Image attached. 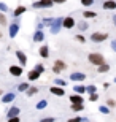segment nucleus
Masks as SVG:
<instances>
[{
    "instance_id": "nucleus-30",
    "label": "nucleus",
    "mask_w": 116,
    "mask_h": 122,
    "mask_svg": "<svg viewBox=\"0 0 116 122\" xmlns=\"http://www.w3.org/2000/svg\"><path fill=\"white\" fill-rule=\"evenodd\" d=\"M83 108H84L83 105H72V109H73V111H81Z\"/></svg>"
},
{
    "instance_id": "nucleus-27",
    "label": "nucleus",
    "mask_w": 116,
    "mask_h": 122,
    "mask_svg": "<svg viewBox=\"0 0 116 122\" xmlns=\"http://www.w3.org/2000/svg\"><path fill=\"white\" fill-rule=\"evenodd\" d=\"M0 25H6V16L3 13H0Z\"/></svg>"
},
{
    "instance_id": "nucleus-39",
    "label": "nucleus",
    "mask_w": 116,
    "mask_h": 122,
    "mask_svg": "<svg viewBox=\"0 0 116 122\" xmlns=\"http://www.w3.org/2000/svg\"><path fill=\"white\" fill-rule=\"evenodd\" d=\"M40 122H54V119L53 117H45V119H41Z\"/></svg>"
},
{
    "instance_id": "nucleus-46",
    "label": "nucleus",
    "mask_w": 116,
    "mask_h": 122,
    "mask_svg": "<svg viewBox=\"0 0 116 122\" xmlns=\"http://www.w3.org/2000/svg\"><path fill=\"white\" fill-rule=\"evenodd\" d=\"M115 82H116V78H115Z\"/></svg>"
},
{
    "instance_id": "nucleus-4",
    "label": "nucleus",
    "mask_w": 116,
    "mask_h": 122,
    "mask_svg": "<svg viewBox=\"0 0 116 122\" xmlns=\"http://www.w3.org/2000/svg\"><path fill=\"white\" fill-rule=\"evenodd\" d=\"M65 68H67V65H65L64 60H56L54 65H53V71L54 73H61V71H64Z\"/></svg>"
},
{
    "instance_id": "nucleus-24",
    "label": "nucleus",
    "mask_w": 116,
    "mask_h": 122,
    "mask_svg": "<svg viewBox=\"0 0 116 122\" xmlns=\"http://www.w3.org/2000/svg\"><path fill=\"white\" fill-rule=\"evenodd\" d=\"M26 92H27V95H33V94H37V92H38V87H29Z\"/></svg>"
},
{
    "instance_id": "nucleus-11",
    "label": "nucleus",
    "mask_w": 116,
    "mask_h": 122,
    "mask_svg": "<svg viewBox=\"0 0 116 122\" xmlns=\"http://www.w3.org/2000/svg\"><path fill=\"white\" fill-rule=\"evenodd\" d=\"M40 75L41 73H38L35 68H33V70H30V71L27 73V78H29V81H37V79L40 78Z\"/></svg>"
},
{
    "instance_id": "nucleus-44",
    "label": "nucleus",
    "mask_w": 116,
    "mask_h": 122,
    "mask_svg": "<svg viewBox=\"0 0 116 122\" xmlns=\"http://www.w3.org/2000/svg\"><path fill=\"white\" fill-rule=\"evenodd\" d=\"M0 38H2V32H0Z\"/></svg>"
},
{
    "instance_id": "nucleus-28",
    "label": "nucleus",
    "mask_w": 116,
    "mask_h": 122,
    "mask_svg": "<svg viewBox=\"0 0 116 122\" xmlns=\"http://www.w3.org/2000/svg\"><path fill=\"white\" fill-rule=\"evenodd\" d=\"M81 5L83 6H91V5H94V0H81Z\"/></svg>"
},
{
    "instance_id": "nucleus-7",
    "label": "nucleus",
    "mask_w": 116,
    "mask_h": 122,
    "mask_svg": "<svg viewBox=\"0 0 116 122\" xmlns=\"http://www.w3.org/2000/svg\"><path fill=\"white\" fill-rule=\"evenodd\" d=\"M61 25H62V19H53V22H51V32L53 33H57Z\"/></svg>"
},
{
    "instance_id": "nucleus-16",
    "label": "nucleus",
    "mask_w": 116,
    "mask_h": 122,
    "mask_svg": "<svg viewBox=\"0 0 116 122\" xmlns=\"http://www.w3.org/2000/svg\"><path fill=\"white\" fill-rule=\"evenodd\" d=\"M38 54H40L41 57H43V59H46V57L49 56V48H48L46 45H43V46L40 48V52H38Z\"/></svg>"
},
{
    "instance_id": "nucleus-15",
    "label": "nucleus",
    "mask_w": 116,
    "mask_h": 122,
    "mask_svg": "<svg viewBox=\"0 0 116 122\" xmlns=\"http://www.w3.org/2000/svg\"><path fill=\"white\" fill-rule=\"evenodd\" d=\"M18 30H19V25L18 24H11V25H10V36H11V38H14V36L18 35Z\"/></svg>"
},
{
    "instance_id": "nucleus-35",
    "label": "nucleus",
    "mask_w": 116,
    "mask_h": 122,
    "mask_svg": "<svg viewBox=\"0 0 116 122\" xmlns=\"http://www.w3.org/2000/svg\"><path fill=\"white\" fill-rule=\"evenodd\" d=\"M76 40L80 41V43H84V41H86V38H84L83 35H76Z\"/></svg>"
},
{
    "instance_id": "nucleus-22",
    "label": "nucleus",
    "mask_w": 116,
    "mask_h": 122,
    "mask_svg": "<svg viewBox=\"0 0 116 122\" xmlns=\"http://www.w3.org/2000/svg\"><path fill=\"white\" fill-rule=\"evenodd\" d=\"M73 91L76 92V94H83V92H86V87L84 86H75V89H73Z\"/></svg>"
},
{
    "instance_id": "nucleus-41",
    "label": "nucleus",
    "mask_w": 116,
    "mask_h": 122,
    "mask_svg": "<svg viewBox=\"0 0 116 122\" xmlns=\"http://www.w3.org/2000/svg\"><path fill=\"white\" fill-rule=\"evenodd\" d=\"M65 2H67V0H53V3H59V5H61V3H65Z\"/></svg>"
},
{
    "instance_id": "nucleus-17",
    "label": "nucleus",
    "mask_w": 116,
    "mask_h": 122,
    "mask_svg": "<svg viewBox=\"0 0 116 122\" xmlns=\"http://www.w3.org/2000/svg\"><path fill=\"white\" fill-rule=\"evenodd\" d=\"M33 41H35V43L43 41V32H41V30H37L35 33H33Z\"/></svg>"
},
{
    "instance_id": "nucleus-34",
    "label": "nucleus",
    "mask_w": 116,
    "mask_h": 122,
    "mask_svg": "<svg viewBox=\"0 0 116 122\" xmlns=\"http://www.w3.org/2000/svg\"><path fill=\"white\" fill-rule=\"evenodd\" d=\"M78 25H80V30H86V29H88V24L86 22H80Z\"/></svg>"
},
{
    "instance_id": "nucleus-21",
    "label": "nucleus",
    "mask_w": 116,
    "mask_h": 122,
    "mask_svg": "<svg viewBox=\"0 0 116 122\" xmlns=\"http://www.w3.org/2000/svg\"><path fill=\"white\" fill-rule=\"evenodd\" d=\"M108 70H110V65H107V63H102V65H99V68H97L99 73H105V71H108Z\"/></svg>"
},
{
    "instance_id": "nucleus-12",
    "label": "nucleus",
    "mask_w": 116,
    "mask_h": 122,
    "mask_svg": "<svg viewBox=\"0 0 116 122\" xmlns=\"http://www.w3.org/2000/svg\"><path fill=\"white\" fill-rule=\"evenodd\" d=\"M70 79H73V81H84L86 79V75L84 73H72L70 75Z\"/></svg>"
},
{
    "instance_id": "nucleus-43",
    "label": "nucleus",
    "mask_w": 116,
    "mask_h": 122,
    "mask_svg": "<svg viewBox=\"0 0 116 122\" xmlns=\"http://www.w3.org/2000/svg\"><path fill=\"white\" fill-rule=\"evenodd\" d=\"M113 22H115V25H116V16H113Z\"/></svg>"
},
{
    "instance_id": "nucleus-45",
    "label": "nucleus",
    "mask_w": 116,
    "mask_h": 122,
    "mask_svg": "<svg viewBox=\"0 0 116 122\" xmlns=\"http://www.w3.org/2000/svg\"><path fill=\"white\" fill-rule=\"evenodd\" d=\"M0 95H2V91H0Z\"/></svg>"
},
{
    "instance_id": "nucleus-8",
    "label": "nucleus",
    "mask_w": 116,
    "mask_h": 122,
    "mask_svg": "<svg viewBox=\"0 0 116 122\" xmlns=\"http://www.w3.org/2000/svg\"><path fill=\"white\" fill-rule=\"evenodd\" d=\"M70 102H72V105H83V97H81L80 94H73V95H70Z\"/></svg>"
},
{
    "instance_id": "nucleus-3",
    "label": "nucleus",
    "mask_w": 116,
    "mask_h": 122,
    "mask_svg": "<svg viewBox=\"0 0 116 122\" xmlns=\"http://www.w3.org/2000/svg\"><path fill=\"white\" fill-rule=\"evenodd\" d=\"M107 38H108V35L107 33H102V32H95V33L91 35V41H94V43H102Z\"/></svg>"
},
{
    "instance_id": "nucleus-23",
    "label": "nucleus",
    "mask_w": 116,
    "mask_h": 122,
    "mask_svg": "<svg viewBox=\"0 0 116 122\" xmlns=\"http://www.w3.org/2000/svg\"><path fill=\"white\" fill-rule=\"evenodd\" d=\"M46 100H41V102H38L37 103V109H43V108H46Z\"/></svg>"
},
{
    "instance_id": "nucleus-6",
    "label": "nucleus",
    "mask_w": 116,
    "mask_h": 122,
    "mask_svg": "<svg viewBox=\"0 0 116 122\" xmlns=\"http://www.w3.org/2000/svg\"><path fill=\"white\" fill-rule=\"evenodd\" d=\"M49 92H51V94H54V95H57V97H64V95H65L64 87H61V86H51Z\"/></svg>"
},
{
    "instance_id": "nucleus-10",
    "label": "nucleus",
    "mask_w": 116,
    "mask_h": 122,
    "mask_svg": "<svg viewBox=\"0 0 116 122\" xmlns=\"http://www.w3.org/2000/svg\"><path fill=\"white\" fill-rule=\"evenodd\" d=\"M102 8L103 10H115L116 8V2L115 0H105L102 3Z\"/></svg>"
},
{
    "instance_id": "nucleus-1",
    "label": "nucleus",
    "mask_w": 116,
    "mask_h": 122,
    "mask_svg": "<svg viewBox=\"0 0 116 122\" xmlns=\"http://www.w3.org/2000/svg\"><path fill=\"white\" fill-rule=\"evenodd\" d=\"M88 60H89L92 65H95V67H99V65L105 63V57H103L100 52H91V54L88 56Z\"/></svg>"
},
{
    "instance_id": "nucleus-25",
    "label": "nucleus",
    "mask_w": 116,
    "mask_h": 122,
    "mask_svg": "<svg viewBox=\"0 0 116 122\" xmlns=\"http://www.w3.org/2000/svg\"><path fill=\"white\" fill-rule=\"evenodd\" d=\"M19 92H26L27 89H29V84H27V82H22V84H19Z\"/></svg>"
},
{
    "instance_id": "nucleus-32",
    "label": "nucleus",
    "mask_w": 116,
    "mask_h": 122,
    "mask_svg": "<svg viewBox=\"0 0 116 122\" xmlns=\"http://www.w3.org/2000/svg\"><path fill=\"white\" fill-rule=\"evenodd\" d=\"M56 86H61V87H65V81H62V79H56Z\"/></svg>"
},
{
    "instance_id": "nucleus-26",
    "label": "nucleus",
    "mask_w": 116,
    "mask_h": 122,
    "mask_svg": "<svg viewBox=\"0 0 116 122\" xmlns=\"http://www.w3.org/2000/svg\"><path fill=\"white\" fill-rule=\"evenodd\" d=\"M35 70L38 73H43V71H45V65H43V63H37V65H35Z\"/></svg>"
},
{
    "instance_id": "nucleus-18",
    "label": "nucleus",
    "mask_w": 116,
    "mask_h": 122,
    "mask_svg": "<svg viewBox=\"0 0 116 122\" xmlns=\"http://www.w3.org/2000/svg\"><path fill=\"white\" fill-rule=\"evenodd\" d=\"M97 16V13L95 11H89V10H86L84 13H83V18L84 19H92V18H95Z\"/></svg>"
},
{
    "instance_id": "nucleus-33",
    "label": "nucleus",
    "mask_w": 116,
    "mask_h": 122,
    "mask_svg": "<svg viewBox=\"0 0 116 122\" xmlns=\"http://www.w3.org/2000/svg\"><path fill=\"white\" fill-rule=\"evenodd\" d=\"M107 105L110 106V108H113V106H116V102H115V100H111V98H110V100L107 102Z\"/></svg>"
},
{
    "instance_id": "nucleus-5",
    "label": "nucleus",
    "mask_w": 116,
    "mask_h": 122,
    "mask_svg": "<svg viewBox=\"0 0 116 122\" xmlns=\"http://www.w3.org/2000/svg\"><path fill=\"white\" fill-rule=\"evenodd\" d=\"M75 19L72 18V16H67V18H64L62 19V27L64 29H73L75 27Z\"/></svg>"
},
{
    "instance_id": "nucleus-29",
    "label": "nucleus",
    "mask_w": 116,
    "mask_h": 122,
    "mask_svg": "<svg viewBox=\"0 0 116 122\" xmlns=\"http://www.w3.org/2000/svg\"><path fill=\"white\" fill-rule=\"evenodd\" d=\"M0 11H2V13H6V11H8V6H6L3 2H0Z\"/></svg>"
},
{
    "instance_id": "nucleus-40",
    "label": "nucleus",
    "mask_w": 116,
    "mask_h": 122,
    "mask_svg": "<svg viewBox=\"0 0 116 122\" xmlns=\"http://www.w3.org/2000/svg\"><path fill=\"white\" fill-rule=\"evenodd\" d=\"M68 122H81V117H73V119H68Z\"/></svg>"
},
{
    "instance_id": "nucleus-38",
    "label": "nucleus",
    "mask_w": 116,
    "mask_h": 122,
    "mask_svg": "<svg viewBox=\"0 0 116 122\" xmlns=\"http://www.w3.org/2000/svg\"><path fill=\"white\" fill-rule=\"evenodd\" d=\"M100 113L107 114V113H108V108H107V106H100Z\"/></svg>"
},
{
    "instance_id": "nucleus-36",
    "label": "nucleus",
    "mask_w": 116,
    "mask_h": 122,
    "mask_svg": "<svg viewBox=\"0 0 116 122\" xmlns=\"http://www.w3.org/2000/svg\"><path fill=\"white\" fill-rule=\"evenodd\" d=\"M97 98H99V97H97V94H95V92H94V94H91V97H89V100H91V102H95Z\"/></svg>"
},
{
    "instance_id": "nucleus-14",
    "label": "nucleus",
    "mask_w": 116,
    "mask_h": 122,
    "mask_svg": "<svg viewBox=\"0 0 116 122\" xmlns=\"http://www.w3.org/2000/svg\"><path fill=\"white\" fill-rule=\"evenodd\" d=\"M26 11H27L26 6H24V5H19L18 8H16V10L13 11V16H14V18H19V16H21V14H24Z\"/></svg>"
},
{
    "instance_id": "nucleus-20",
    "label": "nucleus",
    "mask_w": 116,
    "mask_h": 122,
    "mask_svg": "<svg viewBox=\"0 0 116 122\" xmlns=\"http://www.w3.org/2000/svg\"><path fill=\"white\" fill-rule=\"evenodd\" d=\"M18 114H19V108H16V106L10 108V111H8V117H14V116H18Z\"/></svg>"
},
{
    "instance_id": "nucleus-37",
    "label": "nucleus",
    "mask_w": 116,
    "mask_h": 122,
    "mask_svg": "<svg viewBox=\"0 0 116 122\" xmlns=\"http://www.w3.org/2000/svg\"><path fill=\"white\" fill-rule=\"evenodd\" d=\"M8 122H19V117H18V116H14V117H10Z\"/></svg>"
},
{
    "instance_id": "nucleus-2",
    "label": "nucleus",
    "mask_w": 116,
    "mask_h": 122,
    "mask_svg": "<svg viewBox=\"0 0 116 122\" xmlns=\"http://www.w3.org/2000/svg\"><path fill=\"white\" fill-rule=\"evenodd\" d=\"M53 0H37L35 3L32 5V6H33V8H51V6H53Z\"/></svg>"
},
{
    "instance_id": "nucleus-31",
    "label": "nucleus",
    "mask_w": 116,
    "mask_h": 122,
    "mask_svg": "<svg viewBox=\"0 0 116 122\" xmlns=\"http://www.w3.org/2000/svg\"><path fill=\"white\" fill-rule=\"evenodd\" d=\"M86 92H89V94H94V92H95V86H88V87H86Z\"/></svg>"
},
{
    "instance_id": "nucleus-13",
    "label": "nucleus",
    "mask_w": 116,
    "mask_h": 122,
    "mask_svg": "<svg viewBox=\"0 0 116 122\" xmlns=\"http://www.w3.org/2000/svg\"><path fill=\"white\" fill-rule=\"evenodd\" d=\"M16 57H18V60H19L21 65H26L27 63V56L24 54L22 51H16Z\"/></svg>"
},
{
    "instance_id": "nucleus-19",
    "label": "nucleus",
    "mask_w": 116,
    "mask_h": 122,
    "mask_svg": "<svg viewBox=\"0 0 116 122\" xmlns=\"http://www.w3.org/2000/svg\"><path fill=\"white\" fill-rule=\"evenodd\" d=\"M14 97H16L14 94H6V95H3L2 102H3V103H10V102H13V100H14Z\"/></svg>"
},
{
    "instance_id": "nucleus-42",
    "label": "nucleus",
    "mask_w": 116,
    "mask_h": 122,
    "mask_svg": "<svg viewBox=\"0 0 116 122\" xmlns=\"http://www.w3.org/2000/svg\"><path fill=\"white\" fill-rule=\"evenodd\" d=\"M111 48H113V49L116 51V41H113V43H111Z\"/></svg>"
},
{
    "instance_id": "nucleus-9",
    "label": "nucleus",
    "mask_w": 116,
    "mask_h": 122,
    "mask_svg": "<svg viewBox=\"0 0 116 122\" xmlns=\"http://www.w3.org/2000/svg\"><path fill=\"white\" fill-rule=\"evenodd\" d=\"M10 73H11L13 76H21V75H22V67L11 65V67H10Z\"/></svg>"
}]
</instances>
